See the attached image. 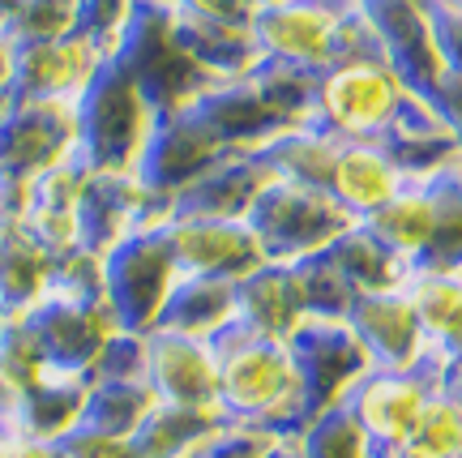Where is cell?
I'll list each match as a JSON object with an SVG mask.
<instances>
[{
  "mask_svg": "<svg viewBox=\"0 0 462 458\" xmlns=\"http://www.w3.org/2000/svg\"><path fill=\"white\" fill-rule=\"evenodd\" d=\"M218 356V411L223 420L262 425L279 437H300L304 407L291 351L279 339L248 334L231 322L223 334L210 339Z\"/></svg>",
  "mask_w": 462,
  "mask_h": 458,
  "instance_id": "1",
  "label": "cell"
},
{
  "mask_svg": "<svg viewBox=\"0 0 462 458\" xmlns=\"http://www.w3.org/2000/svg\"><path fill=\"white\" fill-rule=\"evenodd\" d=\"M154 116H159L154 103L142 95L129 69L112 56L95 73V82L78 95V159L90 172L133 176L150 142Z\"/></svg>",
  "mask_w": 462,
  "mask_h": 458,
  "instance_id": "2",
  "label": "cell"
},
{
  "mask_svg": "<svg viewBox=\"0 0 462 458\" xmlns=\"http://www.w3.org/2000/svg\"><path fill=\"white\" fill-rule=\"evenodd\" d=\"M411 95L385 56H346L317 78L309 125L338 142H377Z\"/></svg>",
  "mask_w": 462,
  "mask_h": 458,
  "instance_id": "3",
  "label": "cell"
},
{
  "mask_svg": "<svg viewBox=\"0 0 462 458\" xmlns=\"http://www.w3.org/2000/svg\"><path fill=\"white\" fill-rule=\"evenodd\" d=\"M180 283V266L171 253L163 219L146 223L103 257V295L112 309L116 326L133 334H150L163 317L171 287Z\"/></svg>",
  "mask_w": 462,
  "mask_h": 458,
  "instance_id": "4",
  "label": "cell"
},
{
  "mask_svg": "<svg viewBox=\"0 0 462 458\" xmlns=\"http://www.w3.org/2000/svg\"><path fill=\"white\" fill-rule=\"evenodd\" d=\"M116 61L133 73V82L154 103V112H180L210 86V78L180 48L167 0H137V14L116 48Z\"/></svg>",
  "mask_w": 462,
  "mask_h": 458,
  "instance_id": "5",
  "label": "cell"
},
{
  "mask_svg": "<svg viewBox=\"0 0 462 458\" xmlns=\"http://www.w3.org/2000/svg\"><path fill=\"white\" fill-rule=\"evenodd\" d=\"M245 223L253 228V236L262 240L265 262L296 266V262H304V257H313V253H326L356 219H351L326 189L270 181L262 189V197L253 201V210H248Z\"/></svg>",
  "mask_w": 462,
  "mask_h": 458,
  "instance_id": "6",
  "label": "cell"
},
{
  "mask_svg": "<svg viewBox=\"0 0 462 458\" xmlns=\"http://www.w3.org/2000/svg\"><path fill=\"white\" fill-rule=\"evenodd\" d=\"M449 364L446 356L429 347L424 356L407 369H368L346 394V407L368 433L373 450H402L411 425L437 390H446Z\"/></svg>",
  "mask_w": 462,
  "mask_h": 458,
  "instance_id": "7",
  "label": "cell"
},
{
  "mask_svg": "<svg viewBox=\"0 0 462 458\" xmlns=\"http://www.w3.org/2000/svg\"><path fill=\"white\" fill-rule=\"evenodd\" d=\"M287 351H291V364H296L304 425L321 411L346 403L356 381L373 369V356L364 351L356 330L346 322H330V317L300 322V330L287 339Z\"/></svg>",
  "mask_w": 462,
  "mask_h": 458,
  "instance_id": "8",
  "label": "cell"
},
{
  "mask_svg": "<svg viewBox=\"0 0 462 458\" xmlns=\"http://www.w3.org/2000/svg\"><path fill=\"white\" fill-rule=\"evenodd\" d=\"M78 154V98H9L0 116V172L39 181Z\"/></svg>",
  "mask_w": 462,
  "mask_h": 458,
  "instance_id": "9",
  "label": "cell"
},
{
  "mask_svg": "<svg viewBox=\"0 0 462 458\" xmlns=\"http://www.w3.org/2000/svg\"><path fill=\"white\" fill-rule=\"evenodd\" d=\"M223 154H227V146L206 129V120H201L193 107L159 112L133 176H137V184L154 197L159 214H167V201L180 193V189H189L201 172H210Z\"/></svg>",
  "mask_w": 462,
  "mask_h": 458,
  "instance_id": "10",
  "label": "cell"
},
{
  "mask_svg": "<svg viewBox=\"0 0 462 458\" xmlns=\"http://www.w3.org/2000/svg\"><path fill=\"white\" fill-rule=\"evenodd\" d=\"M360 17L377 39L385 65L394 69L411 95L432 98L446 82V65L432 39L429 5L424 0H360Z\"/></svg>",
  "mask_w": 462,
  "mask_h": 458,
  "instance_id": "11",
  "label": "cell"
},
{
  "mask_svg": "<svg viewBox=\"0 0 462 458\" xmlns=\"http://www.w3.org/2000/svg\"><path fill=\"white\" fill-rule=\"evenodd\" d=\"M22 322L31 326L34 343L43 347L48 369H56V373H82V377H90L107 339L120 330L112 309H107V300L82 304V300H60V295H43L34 309L22 313Z\"/></svg>",
  "mask_w": 462,
  "mask_h": 458,
  "instance_id": "12",
  "label": "cell"
},
{
  "mask_svg": "<svg viewBox=\"0 0 462 458\" xmlns=\"http://www.w3.org/2000/svg\"><path fill=\"white\" fill-rule=\"evenodd\" d=\"M180 275L240 283L265 266V248L245 219H163Z\"/></svg>",
  "mask_w": 462,
  "mask_h": 458,
  "instance_id": "13",
  "label": "cell"
},
{
  "mask_svg": "<svg viewBox=\"0 0 462 458\" xmlns=\"http://www.w3.org/2000/svg\"><path fill=\"white\" fill-rule=\"evenodd\" d=\"M146 381L159 403L193 411H218V356L206 339L150 330L146 334Z\"/></svg>",
  "mask_w": 462,
  "mask_h": 458,
  "instance_id": "14",
  "label": "cell"
},
{
  "mask_svg": "<svg viewBox=\"0 0 462 458\" xmlns=\"http://www.w3.org/2000/svg\"><path fill=\"white\" fill-rule=\"evenodd\" d=\"M163 214L154 197L137 184V176H116V172H90L78 197V245L107 257L125 236H133L146 223H159Z\"/></svg>",
  "mask_w": 462,
  "mask_h": 458,
  "instance_id": "15",
  "label": "cell"
},
{
  "mask_svg": "<svg viewBox=\"0 0 462 458\" xmlns=\"http://www.w3.org/2000/svg\"><path fill=\"white\" fill-rule=\"evenodd\" d=\"M270 181L279 176L270 172L262 150H227L210 172H201L189 189L167 201L163 219H248Z\"/></svg>",
  "mask_w": 462,
  "mask_h": 458,
  "instance_id": "16",
  "label": "cell"
},
{
  "mask_svg": "<svg viewBox=\"0 0 462 458\" xmlns=\"http://www.w3.org/2000/svg\"><path fill=\"white\" fill-rule=\"evenodd\" d=\"M346 326L356 330L364 351L373 356V369H407L429 351V339H424L420 317H415L402 287L356 295V304L346 313Z\"/></svg>",
  "mask_w": 462,
  "mask_h": 458,
  "instance_id": "17",
  "label": "cell"
},
{
  "mask_svg": "<svg viewBox=\"0 0 462 458\" xmlns=\"http://www.w3.org/2000/svg\"><path fill=\"white\" fill-rule=\"evenodd\" d=\"M377 146L390 154V164L398 167L402 181H429V176L458 164V137L424 95L402 98L394 125L377 137Z\"/></svg>",
  "mask_w": 462,
  "mask_h": 458,
  "instance_id": "18",
  "label": "cell"
},
{
  "mask_svg": "<svg viewBox=\"0 0 462 458\" xmlns=\"http://www.w3.org/2000/svg\"><path fill=\"white\" fill-rule=\"evenodd\" d=\"M189 107L206 120V129L215 133L227 150H262L274 133L291 129L265 103V95L257 90V82L248 73L245 78H227V82H210Z\"/></svg>",
  "mask_w": 462,
  "mask_h": 458,
  "instance_id": "19",
  "label": "cell"
},
{
  "mask_svg": "<svg viewBox=\"0 0 462 458\" xmlns=\"http://www.w3.org/2000/svg\"><path fill=\"white\" fill-rule=\"evenodd\" d=\"M107 61L112 56L82 34L51 39V43H22L14 98H78Z\"/></svg>",
  "mask_w": 462,
  "mask_h": 458,
  "instance_id": "20",
  "label": "cell"
},
{
  "mask_svg": "<svg viewBox=\"0 0 462 458\" xmlns=\"http://www.w3.org/2000/svg\"><path fill=\"white\" fill-rule=\"evenodd\" d=\"M300 322H309V317H304V304H300L291 266L265 262L262 270H253L248 278L236 283V326H245L248 334L287 343L300 330Z\"/></svg>",
  "mask_w": 462,
  "mask_h": 458,
  "instance_id": "21",
  "label": "cell"
},
{
  "mask_svg": "<svg viewBox=\"0 0 462 458\" xmlns=\"http://www.w3.org/2000/svg\"><path fill=\"white\" fill-rule=\"evenodd\" d=\"M402 184L407 181L398 176V167L390 164V154H385L377 142H343L326 193H330L356 223H364V219H373Z\"/></svg>",
  "mask_w": 462,
  "mask_h": 458,
  "instance_id": "22",
  "label": "cell"
},
{
  "mask_svg": "<svg viewBox=\"0 0 462 458\" xmlns=\"http://www.w3.org/2000/svg\"><path fill=\"white\" fill-rule=\"evenodd\" d=\"M420 330L449 364V377L462 373V270H411L402 278Z\"/></svg>",
  "mask_w": 462,
  "mask_h": 458,
  "instance_id": "23",
  "label": "cell"
},
{
  "mask_svg": "<svg viewBox=\"0 0 462 458\" xmlns=\"http://www.w3.org/2000/svg\"><path fill=\"white\" fill-rule=\"evenodd\" d=\"M86 390H90V377L48 369L39 381H31L22 390L14 428L22 437H34V442H48V445L60 442L65 433H73V428L82 425Z\"/></svg>",
  "mask_w": 462,
  "mask_h": 458,
  "instance_id": "24",
  "label": "cell"
},
{
  "mask_svg": "<svg viewBox=\"0 0 462 458\" xmlns=\"http://www.w3.org/2000/svg\"><path fill=\"white\" fill-rule=\"evenodd\" d=\"M231 322H236V283L180 275L154 330H171V334H189V339H206L210 343Z\"/></svg>",
  "mask_w": 462,
  "mask_h": 458,
  "instance_id": "25",
  "label": "cell"
},
{
  "mask_svg": "<svg viewBox=\"0 0 462 458\" xmlns=\"http://www.w3.org/2000/svg\"><path fill=\"white\" fill-rule=\"evenodd\" d=\"M364 228L377 236L381 245L394 253L398 262L415 270L424 248L432 240V197L424 181H407L373 219H364Z\"/></svg>",
  "mask_w": 462,
  "mask_h": 458,
  "instance_id": "26",
  "label": "cell"
},
{
  "mask_svg": "<svg viewBox=\"0 0 462 458\" xmlns=\"http://www.w3.org/2000/svg\"><path fill=\"white\" fill-rule=\"evenodd\" d=\"M51 253L26 228L0 231V313L22 317L48 295Z\"/></svg>",
  "mask_w": 462,
  "mask_h": 458,
  "instance_id": "27",
  "label": "cell"
},
{
  "mask_svg": "<svg viewBox=\"0 0 462 458\" xmlns=\"http://www.w3.org/2000/svg\"><path fill=\"white\" fill-rule=\"evenodd\" d=\"M338 137L321 133L317 125H291V129L274 133L262 146V159L279 181L309 184V189H330V172L338 159Z\"/></svg>",
  "mask_w": 462,
  "mask_h": 458,
  "instance_id": "28",
  "label": "cell"
},
{
  "mask_svg": "<svg viewBox=\"0 0 462 458\" xmlns=\"http://www.w3.org/2000/svg\"><path fill=\"white\" fill-rule=\"evenodd\" d=\"M326 257H330L343 278L356 287V295L364 292H390V287H402V278L411 275L407 266L398 262L390 248L381 245L373 231L364 228V223H351V228L326 248Z\"/></svg>",
  "mask_w": 462,
  "mask_h": 458,
  "instance_id": "29",
  "label": "cell"
},
{
  "mask_svg": "<svg viewBox=\"0 0 462 458\" xmlns=\"http://www.w3.org/2000/svg\"><path fill=\"white\" fill-rule=\"evenodd\" d=\"M154 407H159V398L150 390V381H103V377H90L82 428L112 433V437H133Z\"/></svg>",
  "mask_w": 462,
  "mask_h": 458,
  "instance_id": "30",
  "label": "cell"
},
{
  "mask_svg": "<svg viewBox=\"0 0 462 458\" xmlns=\"http://www.w3.org/2000/svg\"><path fill=\"white\" fill-rule=\"evenodd\" d=\"M432 197V240L415 270H462V167L429 176Z\"/></svg>",
  "mask_w": 462,
  "mask_h": 458,
  "instance_id": "31",
  "label": "cell"
},
{
  "mask_svg": "<svg viewBox=\"0 0 462 458\" xmlns=\"http://www.w3.org/2000/svg\"><path fill=\"white\" fill-rule=\"evenodd\" d=\"M218 420H223V411H193L159 403L142 420V428L133 433V445H137L142 458H184Z\"/></svg>",
  "mask_w": 462,
  "mask_h": 458,
  "instance_id": "32",
  "label": "cell"
},
{
  "mask_svg": "<svg viewBox=\"0 0 462 458\" xmlns=\"http://www.w3.org/2000/svg\"><path fill=\"white\" fill-rule=\"evenodd\" d=\"M402 458H462V398L454 390H437L411 425Z\"/></svg>",
  "mask_w": 462,
  "mask_h": 458,
  "instance_id": "33",
  "label": "cell"
},
{
  "mask_svg": "<svg viewBox=\"0 0 462 458\" xmlns=\"http://www.w3.org/2000/svg\"><path fill=\"white\" fill-rule=\"evenodd\" d=\"M300 287V304H304V317H330V322H346V313L356 304V287L343 278V270L326 257V253H313L304 262L291 266Z\"/></svg>",
  "mask_w": 462,
  "mask_h": 458,
  "instance_id": "34",
  "label": "cell"
},
{
  "mask_svg": "<svg viewBox=\"0 0 462 458\" xmlns=\"http://www.w3.org/2000/svg\"><path fill=\"white\" fill-rule=\"evenodd\" d=\"M300 458H373V442L360 428V420L351 416L346 403L313 416L309 425L300 428Z\"/></svg>",
  "mask_w": 462,
  "mask_h": 458,
  "instance_id": "35",
  "label": "cell"
},
{
  "mask_svg": "<svg viewBox=\"0 0 462 458\" xmlns=\"http://www.w3.org/2000/svg\"><path fill=\"white\" fill-rule=\"evenodd\" d=\"M48 295L60 300H82V304H99L103 295V257L90 248L73 245L65 253H51V275H48Z\"/></svg>",
  "mask_w": 462,
  "mask_h": 458,
  "instance_id": "36",
  "label": "cell"
},
{
  "mask_svg": "<svg viewBox=\"0 0 462 458\" xmlns=\"http://www.w3.org/2000/svg\"><path fill=\"white\" fill-rule=\"evenodd\" d=\"M78 17H82V0H26L9 22V34L17 43H51L78 34Z\"/></svg>",
  "mask_w": 462,
  "mask_h": 458,
  "instance_id": "37",
  "label": "cell"
},
{
  "mask_svg": "<svg viewBox=\"0 0 462 458\" xmlns=\"http://www.w3.org/2000/svg\"><path fill=\"white\" fill-rule=\"evenodd\" d=\"M282 437L262 425H245V420H218L206 437H201L184 458H265Z\"/></svg>",
  "mask_w": 462,
  "mask_h": 458,
  "instance_id": "38",
  "label": "cell"
},
{
  "mask_svg": "<svg viewBox=\"0 0 462 458\" xmlns=\"http://www.w3.org/2000/svg\"><path fill=\"white\" fill-rule=\"evenodd\" d=\"M0 369L14 377L22 390L48 373V356H43V347L34 343L31 326L22 317H9L5 330H0Z\"/></svg>",
  "mask_w": 462,
  "mask_h": 458,
  "instance_id": "39",
  "label": "cell"
},
{
  "mask_svg": "<svg viewBox=\"0 0 462 458\" xmlns=\"http://www.w3.org/2000/svg\"><path fill=\"white\" fill-rule=\"evenodd\" d=\"M137 0H82V17H78V34L90 39L95 48H103L107 56H116L120 39L129 31Z\"/></svg>",
  "mask_w": 462,
  "mask_h": 458,
  "instance_id": "40",
  "label": "cell"
},
{
  "mask_svg": "<svg viewBox=\"0 0 462 458\" xmlns=\"http://www.w3.org/2000/svg\"><path fill=\"white\" fill-rule=\"evenodd\" d=\"M90 377L103 381H146V334H133V330H116L103 356L95 360Z\"/></svg>",
  "mask_w": 462,
  "mask_h": 458,
  "instance_id": "41",
  "label": "cell"
},
{
  "mask_svg": "<svg viewBox=\"0 0 462 458\" xmlns=\"http://www.w3.org/2000/svg\"><path fill=\"white\" fill-rule=\"evenodd\" d=\"M56 458H142L133 437H112V433H95V428H73L60 442H51Z\"/></svg>",
  "mask_w": 462,
  "mask_h": 458,
  "instance_id": "42",
  "label": "cell"
},
{
  "mask_svg": "<svg viewBox=\"0 0 462 458\" xmlns=\"http://www.w3.org/2000/svg\"><path fill=\"white\" fill-rule=\"evenodd\" d=\"M424 5H429L432 39H437V51H441L446 78H462V9H449L441 0H424Z\"/></svg>",
  "mask_w": 462,
  "mask_h": 458,
  "instance_id": "43",
  "label": "cell"
},
{
  "mask_svg": "<svg viewBox=\"0 0 462 458\" xmlns=\"http://www.w3.org/2000/svg\"><path fill=\"white\" fill-rule=\"evenodd\" d=\"M176 14L198 17V22H218V26H253L257 9L248 0H167Z\"/></svg>",
  "mask_w": 462,
  "mask_h": 458,
  "instance_id": "44",
  "label": "cell"
},
{
  "mask_svg": "<svg viewBox=\"0 0 462 458\" xmlns=\"http://www.w3.org/2000/svg\"><path fill=\"white\" fill-rule=\"evenodd\" d=\"M31 201H34V181L0 172V231L22 228L26 214H31Z\"/></svg>",
  "mask_w": 462,
  "mask_h": 458,
  "instance_id": "45",
  "label": "cell"
},
{
  "mask_svg": "<svg viewBox=\"0 0 462 458\" xmlns=\"http://www.w3.org/2000/svg\"><path fill=\"white\" fill-rule=\"evenodd\" d=\"M17 56H22V43L0 26V98L5 103L14 98V86H17Z\"/></svg>",
  "mask_w": 462,
  "mask_h": 458,
  "instance_id": "46",
  "label": "cell"
},
{
  "mask_svg": "<svg viewBox=\"0 0 462 458\" xmlns=\"http://www.w3.org/2000/svg\"><path fill=\"white\" fill-rule=\"evenodd\" d=\"M0 458H56V450L22 433H0Z\"/></svg>",
  "mask_w": 462,
  "mask_h": 458,
  "instance_id": "47",
  "label": "cell"
},
{
  "mask_svg": "<svg viewBox=\"0 0 462 458\" xmlns=\"http://www.w3.org/2000/svg\"><path fill=\"white\" fill-rule=\"evenodd\" d=\"M265 458H300V445H296V437H282L279 445H274V450H270V454Z\"/></svg>",
  "mask_w": 462,
  "mask_h": 458,
  "instance_id": "48",
  "label": "cell"
},
{
  "mask_svg": "<svg viewBox=\"0 0 462 458\" xmlns=\"http://www.w3.org/2000/svg\"><path fill=\"white\" fill-rule=\"evenodd\" d=\"M22 5H26V0H0V26H5V31H9V22L17 17V9H22Z\"/></svg>",
  "mask_w": 462,
  "mask_h": 458,
  "instance_id": "49",
  "label": "cell"
},
{
  "mask_svg": "<svg viewBox=\"0 0 462 458\" xmlns=\"http://www.w3.org/2000/svg\"><path fill=\"white\" fill-rule=\"evenodd\" d=\"M446 390H454V394H458V398H462V373H454V377H449V381H446Z\"/></svg>",
  "mask_w": 462,
  "mask_h": 458,
  "instance_id": "50",
  "label": "cell"
},
{
  "mask_svg": "<svg viewBox=\"0 0 462 458\" xmlns=\"http://www.w3.org/2000/svg\"><path fill=\"white\" fill-rule=\"evenodd\" d=\"M253 9H270V5H282V0H248Z\"/></svg>",
  "mask_w": 462,
  "mask_h": 458,
  "instance_id": "51",
  "label": "cell"
},
{
  "mask_svg": "<svg viewBox=\"0 0 462 458\" xmlns=\"http://www.w3.org/2000/svg\"><path fill=\"white\" fill-rule=\"evenodd\" d=\"M373 458H402L398 450H373Z\"/></svg>",
  "mask_w": 462,
  "mask_h": 458,
  "instance_id": "52",
  "label": "cell"
},
{
  "mask_svg": "<svg viewBox=\"0 0 462 458\" xmlns=\"http://www.w3.org/2000/svg\"><path fill=\"white\" fill-rule=\"evenodd\" d=\"M441 5H449V9H462V0H441Z\"/></svg>",
  "mask_w": 462,
  "mask_h": 458,
  "instance_id": "53",
  "label": "cell"
},
{
  "mask_svg": "<svg viewBox=\"0 0 462 458\" xmlns=\"http://www.w3.org/2000/svg\"><path fill=\"white\" fill-rule=\"evenodd\" d=\"M5 107H9V103H5V98H0V116H5Z\"/></svg>",
  "mask_w": 462,
  "mask_h": 458,
  "instance_id": "54",
  "label": "cell"
},
{
  "mask_svg": "<svg viewBox=\"0 0 462 458\" xmlns=\"http://www.w3.org/2000/svg\"><path fill=\"white\" fill-rule=\"evenodd\" d=\"M5 322H9V317H5V313H0V330H5Z\"/></svg>",
  "mask_w": 462,
  "mask_h": 458,
  "instance_id": "55",
  "label": "cell"
}]
</instances>
